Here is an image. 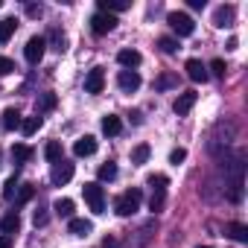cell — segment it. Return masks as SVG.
<instances>
[{"label": "cell", "mask_w": 248, "mask_h": 248, "mask_svg": "<svg viewBox=\"0 0 248 248\" xmlns=\"http://www.w3.org/2000/svg\"><path fill=\"white\" fill-rule=\"evenodd\" d=\"M140 202H143V193L135 187V190H126L123 196H117L114 210H117V216H132V213L140 210Z\"/></svg>", "instance_id": "6da1fadb"}, {"label": "cell", "mask_w": 248, "mask_h": 248, "mask_svg": "<svg viewBox=\"0 0 248 248\" xmlns=\"http://www.w3.org/2000/svg\"><path fill=\"white\" fill-rule=\"evenodd\" d=\"M82 196H85V202H88V207H91V213H105V190H102V184L99 181H85V187H82Z\"/></svg>", "instance_id": "7a4b0ae2"}, {"label": "cell", "mask_w": 248, "mask_h": 248, "mask_svg": "<svg viewBox=\"0 0 248 248\" xmlns=\"http://www.w3.org/2000/svg\"><path fill=\"white\" fill-rule=\"evenodd\" d=\"M167 24H170L172 32H178L181 38H187V35L196 32V24H193V18H190L187 12H170V15H167Z\"/></svg>", "instance_id": "3957f363"}, {"label": "cell", "mask_w": 248, "mask_h": 248, "mask_svg": "<svg viewBox=\"0 0 248 248\" xmlns=\"http://www.w3.org/2000/svg\"><path fill=\"white\" fill-rule=\"evenodd\" d=\"M114 27H117V18H114V15H108V12H93V15H91V30H93V35H108Z\"/></svg>", "instance_id": "277c9868"}, {"label": "cell", "mask_w": 248, "mask_h": 248, "mask_svg": "<svg viewBox=\"0 0 248 248\" xmlns=\"http://www.w3.org/2000/svg\"><path fill=\"white\" fill-rule=\"evenodd\" d=\"M44 50H47V38L32 35V38L27 41V47H24V56H27V62H30V64H38V62L44 59Z\"/></svg>", "instance_id": "5b68a950"}, {"label": "cell", "mask_w": 248, "mask_h": 248, "mask_svg": "<svg viewBox=\"0 0 248 248\" xmlns=\"http://www.w3.org/2000/svg\"><path fill=\"white\" fill-rule=\"evenodd\" d=\"M50 178H53V184H56V187L67 184V181L73 178V164H70V161H64V158H62V161H56V164H53Z\"/></svg>", "instance_id": "8992f818"}, {"label": "cell", "mask_w": 248, "mask_h": 248, "mask_svg": "<svg viewBox=\"0 0 248 248\" xmlns=\"http://www.w3.org/2000/svg\"><path fill=\"white\" fill-rule=\"evenodd\" d=\"M117 85H120L123 93H132V91L140 88V73L138 70H120L117 73Z\"/></svg>", "instance_id": "52a82bcc"}, {"label": "cell", "mask_w": 248, "mask_h": 248, "mask_svg": "<svg viewBox=\"0 0 248 248\" xmlns=\"http://www.w3.org/2000/svg\"><path fill=\"white\" fill-rule=\"evenodd\" d=\"M102 88H105V70H102V67L88 70V76H85V91H88V93H102Z\"/></svg>", "instance_id": "ba28073f"}, {"label": "cell", "mask_w": 248, "mask_h": 248, "mask_svg": "<svg viewBox=\"0 0 248 248\" xmlns=\"http://www.w3.org/2000/svg\"><path fill=\"white\" fill-rule=\"evenodd\" d=\"M196 99H199L196 91H184V93H178V99L172 102V111H175L178 117H184V114H190V108L196 105Z\"/></svg>", "instance_id": "9c48e42d"}, {"label": "cell", "mask_w": 248, "mask_h": 248, "mask_svg": "<svg viewBox=\"0 0 248 248\" xmlns=\"http://www.w3.org/2000/svg\"><path fill=\"white\" fill-rule=\"evenodd\" d=\"M233 18H236V6H219L216 12H213V24L219 27V30H225V27H233Z\"/></svg>", "instance_id": "30bf717a"}, {"label": "cell", "mask_w": 248, "mask_h": 248, "mask_svg": "<svg viewBox=\"0 0 248 248\" xmlns=\"http://www.w3.org/2000/svg\"><path fill=\"white\" fill-rule=\"evenodd\" d=\"M93 152H96V138L93 135H85V138H79L73 143V155L76 158H91Z\"/></svg>", "instance_id": "8fae6325"}, {"label": "cell", "mask_w": 248, "mask_h": 248, "mask_svg": "<svg viewBox=\"0 0 248 248\" xmlns=\"http://www.w3.org/2000/svg\"><path fill=\"white\" fill-rule=\"evenodd\" d=\"M184 70H187V76H190L193 82H202V85H204V82L210 79V73H207V67H204V64H202L199 59H190V62L184 64Z\"/></svg>", "instance_id": "7c38bea8"}, {"label": "cell", "mask_w": 248, "mask_h": 248, "mask_svg": "<svg viewBox=\"0 0 248 248\" xmlns=\"http://www.w3.org/2000/svg\"><path fill=\"white\" fill-rule=\"evenodd\" d=\"M117 62L126 67V70H135V67H140L143 56H140L138 50H120V53H117Z\"/></svg>", "instance_id": "4fadbf2b"}, {"label": "cell", "mask_w": 248, "mask_h": 248, "mask_svg": "<svg viewBox=\"0 0 248 248\" xmlns=\"http://www.w3.org/2000/svg\"><path fill=\"white\" fill-rule=\"evenodd\" d=\"M99 126H102V135L114 138V135H120V132H123V120H120L117 114H105V117H102V123H99Z\"/></svg>", "instance_id": "5bb4252c"}, {"label": "cell", "mask_w": 248, "mask_h": 248, "mask_svg": "<svg viewBox=\"0 0 248 248\" xmlns=\"http://www.w3.org/2000/svg\"><path fill=\"white\" fill-rule=\"evenodd\" d=\"M0 228H3V236H12L21 231V216L18 213H6L3 219H0Z\"/></svg>", "instance_id": "9a60e30c"}, {"label": "cell", "mask_w": 248, "mask_h": 248, "mask_svg": "<svg viewBox=\"0 0 248 248\" xmlns=\"http://www.w3.org/2000/svg\"><path fill=\"white\" fill-rule=\"evenodd\" d=\"M67 228H70V233H73V236H88V233L93 231V222H91V219H76V216H73Z\"/></svg>", "instance_id": "2e32d148"}, {"label": "cell", "mask_w": 248, "mask_h": 248, "mask_svg": "<svg viewBox=\"0 0 248 248\" xmlns=\"http://www.w3.org/2000/svg\"><path fill=\"white\" fill-rule=\"evenodd\" d=\"M225 233H228L231 239H236V242H248V228H245L242 222H228V225H225Z\"/></svg>", "instance_id": "e0dca14e"}, {"label": "cell", "mask_w": 248, "mask_h": 248, "mask_svg": "<svg viewBox=\"0 0 248 248\" xmlns=\"http://www.w3.org/2000/svg\"><path fill=\"white\" fill-rule=\"evenodd\" d=\"M3 129H6V132L21 129V111H18V108H12V105H9V108L3 111Z\"/></svg>", "instance_id": "ac0fdd59"}, {"label": "cell", "mask_w": 248, "mask_h": 248, "mask_svg": "<svg viewBox=\"0 0 248 248\" xmlns=\"http://www.w3.org/2000/svg\"><path fill=\"white\" fill-rule=\"evenodd\" d=\"M73 199H56L53 202V210H56V216H62V219H73Z\"/></svg>", "instance_id": "d6986e66"}, {"label": "cell", "mask_w": 248, "mask_h": 248, "mask_svg": "<svg viewBox=\"0 0 248 248\" xmlns=\"http://www.w3.org/2000/svg\"><path fill=\"white\" fill-rule=\"evenodd\" d=\"M41 126H44V120H41L38 114H35V117H24V120H21V132H24L27 138H32Z\"/></svg>", "instance_id": "ffe728a7"}, {"label": "cell", "mask_w": 248, "mask_h": 248, "mask_svg": "<svg viewBox=\"0 0 248 248\" xmlns=\"http://www.w3.org/2000/svg\"><path fill=\"white\" fill-rule=\"evenodd\" d=\"M15 30H18V21L15 18H3V21H0V44H6L15 35Z\"/></svg>", "instance_id": "44dd1931"}, {"label": "cell", "mask_w": 248, "mask_h": 248, "mask_svg": "<svg viewBox=\"0 0 248 248\" xmlns=\"http://www.w3.org/2000/svg\"><path fill=\"white\" fill-rule=\"evenodd\" d=\"M123 9H129V0H99V12H123Z\"/></svg>", "instance_id": "7402d4cb"}, {"label": "cell", "mask_w": 248, "mask_h": 248, "mask_svg": "<svg viewBox=\"0 0 248 248\" xmlns=\"http://www.w3.org/2000/svg\"><path fill=\"white\" fill-rule=\"evenodd\" d=\"M32 155H35V152H32V149H30L27 143H15V146H12V158H15L18 164H27V161L32 158Z\"/></svg>", "instance_id": "603a6c76"}, {"label": "cell", "mask_w": 248, "mask_h": 248, "mask_svg": "<svg viewBox=\"0 0 248 248\" xmlns=\"http://www.w3.org/2000/svg\"><path fill=\"white\" fill-rule=\"evenodd\" d=\"M44 158H47L50 164L62 161V143H59V140H50V143L44 146Z\"/></svg>", "instance_id": "cb8c5ba5"}, {"label": "cell", "mask_w": 248, "mask_h": 248, "mask_svg": "<svg viewBox=\"0 0 248 248\" xmlns=\"http://www.w3.org/2000/svg\"><path fill=\"white\" fill-rule=\"evenodd\" d=\"M164 204H167V193H164V190H155L152 199H149V210H152V213H161Z\"/></svg>", "instance_id": "d4e9b609"}, {"label": "cell", "mask_w": 248, "mask_h": 248, "mask_svg": "<svg viewBox=\"0 0 248 248\" xmlns=\"http://www.w3.org/2000/svg\"><path fill=\"white\" fill-rule=\"evenodd\" d=\"M146 184H149L152 190H167V184H170V178H167V175H161V172H152V175L146 178Z\"/></svg>", "instance_id": "484cf974"}, {"label": "cell", "mask_w": 248, "mask_h": 248, "mask_svg": "<svg viewBox=\"0 0 248 248\" xmlns=\"http://www.w3.org/2000/svg\"><path fill=\"white\" fill-rule=\"evenodd\" d=\"M32 196H35V187H32V184H24V187H18V199H15V204L21 207V204H27Z\"/></svg>", "instance_id": "4316f807"}, {"label": "cell", "mask_w": 248, "mask_h": 248, "mask_svg": "<svg viewBox=\"0 0 248 248\" xmlns=\"http://www.w3.org/2000/svg\"><path fill=\"white\" fill-rule=\"evenodd\" d=\"M146 161H149V146H146V143L135 146V152H132V164H146Z\"/></svg>", "instance_id": "83f0119b"}, {"label": "cell", "mask_w": 248, "mask_h": 248, "mask_svg": "<svg viewBox=\"0 0 248 248\" xmlns=\"http://www.w3.org/2000/svg\"><path fill=\"white\" fill-rule=\"evenodd\" d=\"M114 178H117V164H111V161L102 164L99 167V181H114Z\"/></svg>", "instance_id": "f1b7e54d"}, {"label": "cell", "mask_w": 248, "mask_h": 248, "mask_svg": "<svg viewBox=\"0 0 248 248\" xmlns=\"http://www.w3.org/2000/svg\"><path fill=\"white\" fill-rule=\"evenodd\" d=\"M158 47H161L167 56H172V53L178 50V41H175V38H170V35H164V38H158Z\"/></svg>", "instance_id": "f546056e"}, {"label": "cell", "mask_w": 248, "mask_h": 248, "mask_svg": "<svg viewBox=\"0 0 248 248\" xmlns=\"http://www.w3.org/2000/svg\"><path fill=\"white\" fill-rule=\"evenodd\" d=\"M15 190H18V172H12L6 178V187H3V199H15Z\"/></svg>", "instance_id": "4dcf8cb0"}, {"label": "cell", "mask_w": 248, "mask_h": 248, "mask_svg": "<svg viewBox=\"0 0 248 248\" xmlns=\"http://www.w3.org/2000/svg\"><path fill=\"white\" fill-rule=\"evenodd\" d=\"M50 108H56V93H44L38 99V117H41V111H50Z\"/></svg>", "instance_id": "1f68e13d"}, {"label": "cell", "mask_w": 248, "mask_h": 248, "mask_svg": "<svg viewBox=\"0 0 248 248\" xmlns=\"http://www.w3.org/2000/svg\"><path fill=\"white\" fill-rule=\"evenodd\" d=\"M50 41L56 44L53 50H59V53H64V44H67V38H64V32H59V30H53V32H50Z\"/></svg>", "instance_id": "d6a6232c"}, {"label": "cell", "mask_w": 248, "mask_h": 248, "mask_svg": "<svg viewBox=\"0 0 248 248\" xmlns=\"http://www.w3.org/2000/svg\"><path fill=\"white\" fill-rule=\"evenodd\" d=\"M9 73H15V62L6 59V56H0V76H9Z\"/></svg>", "instance_id": "836d02e7"}, {"label": "cell", "mask_w": 248, "mask_h": 248, "mask_svg": "<svg viewBox=\"0 0 248 248\" xmlns=\"http://www.w3.org/2000/svg\"><path fill=\"white\" fill-rule=\"evenodd\" d=\"M184 158H187V149H181V146L170 152V164H175V167H178V164H184Z\"/></svg>", "instance_id": "e575fe53"}, {"label": "cell", "mask_w": 248, "mask_h": 248, "mask_svg": "<svg viewBox=\"0 0 248 248\" xmlns=\"http://www.w3.org/2000/svg\"><path fill=\"white\" fill-rule=\"evenodd\" d=\"M210 70H213V76H225V70H228V64H225L222 59H213V62H210Z\"/></svg>", "instance_id": "d590c367"}, {"label": "cell", "mask_w": 248, "mask_h": 248, "mask_svg": "<svg viewBox=\"0 0 248 248\" xmlns=\"http://www.w3.org/2000/svg\"><path fill=\"white\" fill-rule=\"evenodd\" d=\"M175 82H178V79H175V76H172V73H164V76H161V79H158V82H155V85H158V88H161V91H164V88H172V85H175Z\"/></svg>", "instance_id": "8d00e7d4"}, {"label": "cell", "mask_w": 248, "mask_h": 248, "mask_svg": "<svg viewBox=\"0 0 248 248\" xmlns=\"http://www.w3.org/2000/svg\"><path fill=\"white\" fill-rule=\"evenodd\" d=\"M47 219H50V216H47V210H44V207H38V210H35V228L47 225Z\"/></svg>", "instance_id": "74e56055"}, {"label": "cell", "mask_w": 248, "mask_h": 248, "mask_svg": "<svg viewBox=\"0 0 248 248\" xmlns=\"http://www.w3.org/2000/svg\"><path fill=\"white\" fill-rule=\"evenodd\" d=\"M27 15L30 18H41V6H27Z\"/></svg>", "instance_id": "f35d334b"}, {"label": "cell", "mask_w": 248, "mask_h": 248, "mask_svg": "<svg viewBox=\"0 0 248 248\" xmlns=\"http://www.w3.org/2000/svg\"><path fill=\"white\" fill-rule=\"evenodd\" d=\"M0 248H12V236H0Z\"/></svg>", "instance_id": "ab89813d"}, {"label": "cell", "mask_w": 248, "mask_h": 248, "mask_svg": "<svg viewBox=\"0 0 248 248\" xmlns=\"http://www.w3.org/2000/svg\"><path fill=\"white\" fill-rule=\"evenodd\" d=\"M225 47H228V50H236V47H239V41H236V38H233V35H231V38H228V44H225Z\"/></svg>", "instance_id": "60d3db41"}, {"label": "cell", "mask_w": 248, "mask_h": 248, "mask_svg": "<svg viewBox=\"0 0 248 248\" xmlns=\"http://www.w3.org/2000/svg\"><path fill=\"white\" fill-rule=\"evenodd\" d=\"M102 248H117V242H114L111 236H105V239H102Z\"/></svg>", "instance_id": "b9f144b4"}, {"label": "cell", "mask_w": 248, "mask_h": 248, "mask_svg": "<svg viewBox=\"0 0 248 248\" xmlns=\"http://www.w3.org/2000/svg\"><path fill=\"white\" fill-rule=\"evenodd\" d=\"M190 9H204V0H190Z\"/></svg>", "instance_id": "7bdbcfd3"}, {"label": "cell", "mask_w": 248, "mask_h": 248, "mask_svg": "<svg viewBox=\"0 0 248 248\" xmlns=\"http://www.w3.org/2000/svg\"><path fill=\"white\" fill-rule=\"evenodd\" d=\"M196 248H210V245H196Z\"/></svg>", "instance_id": "ee69618b"}]
</instances>
